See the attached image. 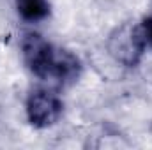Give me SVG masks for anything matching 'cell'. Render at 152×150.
Instances as JSON below:
<instances>
[{
  "label": "cell",
  "mask_w": 152,
  "mask_h": 150,
  "mask_svg": "<svg viewBox=\"0 0 152 150\" xmlns=\"http://www.w3.org/2000/svg\"><path fill=\"white\" fill-rule=\"evenodd\" d=\"M106 50L115 62L126 67H134L142 60L143 51L147 50L142 30H140V23L127 21L117 27L108 36Z\"/></svg>",
  "instance_id": "cell-2"
},
{
  "label": "cell",
  "mask_w": 152,
  "mask_h": 150,
  "mask_svg": "<svg viewBox=\"0 0 152 150\" xmlns=\"http://www.w3.org/2000/svg\"><path fill=\"white\" fill-rule=\"evenodd\" d=\"M16 11L21 20L28 23H36L50 14V2L48 0H16Z\"/></svg>",
  "instance_id": "cell-4"
},
{
  "label": "cell",
  "mask_w": 152,
  "mask_h": 150,
  "mask_svg": "<svg viewBox=\"0 0 152 150\" xmlns=\"http://www.w3.org/2000/svg\"><path fill=\"white\" fill-rule=\"evenodd\" d=\"M62 108L60 97L48 88H34L25 103L27 118L37 129H46L57 124L62 115Z\"/></svg>",
  "instance_id": "cell-3"
},
{
  "label": "cell",
  "mask_w": 152,
  "mask_h": 150,
  "mask_svg": "<svg viewBox=\"0 0 152 150\" xmlns=\"http://www.w3.org/2000/svg\"><path fill=\"white\" fill-rule=\"evenodd\" d=\"M140 30H142V36L145 41V46L152 50V14L140 21Z\"/></svg>",
  "instance_id": "cell-5"
},
{
  "label": "cell",
  "mask_w": 152,
  "mask_h": 150,
  "mask_svg": "<svg viewBox=\"0 0 152 150\" xmlns=\"http://www.w3.org/2000/svg\"><path fill=\"white\" fill-rule=\"evenodd\" d=\"M21 55L28 71L44 81L69 85L81 73V64L76 55L64 48H57L36 32L23 36Z\"/></svg>",
  "instance_id": "cell-1"
}]
</instances>
